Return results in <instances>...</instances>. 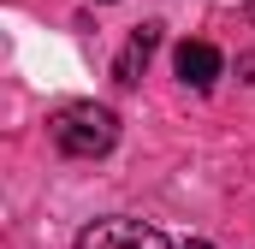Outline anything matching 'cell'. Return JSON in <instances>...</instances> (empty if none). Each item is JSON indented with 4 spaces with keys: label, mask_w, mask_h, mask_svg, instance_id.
<instances>
[{
    "label": "cell",
    "mask_w": 255,
    "mask_h": 249,
    "mask_svg": "<svg viewBox=\"0 0 255 249\" xmlns=\"http://www.w3.org/2000/svg\"><path fill=\"white\" fill-rule=\"evenodd\" d=\"M184 249H214V244H202V238H190V244H184Z\"/></svg>",
    "instance_id": "5"
},
{
    "label": "cell",
    "mask_w": 255,
    "mask_h": 249,
    "mask_svg": "<svg viewBox=\"0 0 255 249\" xmlns=\"http://www.w3.org/2000/svg\"><path fill=\"white\" fill-rule=\"evenodd\" d=\"M77 249H172V244H166V232H154V226H142V220L113 214V220H95V226H83Z\"/></svg>",
    "instance_id": "2"
},
{
    "label": "cell",
    "mask_w": 255,
    "mask_h": 249,
    "mask_svg": "<svg viewBox=\"0 0 255 249\" xmlns=\"http://www.w3.org/2000/svg\"><path fill=\"white\" fill-rule=\"evenodd\" d=\"M48 136H54V148L71 154V160H101L119 142V119L107 107H95V101H71V107H60L48 119Z\"/></svg>",
    "instance_id": "1"
},
{
    "label": "cell",
    "mask_w": 255,
    "mask_h": 249,
    "mask_svg": "<svg viewBox=\"0 0 255 249\" xmlns=\"http://www.w3.org/2000/svg\"><path fill=\"white\" fill-rule=\"evenodd\" d=\"M160 48V24H136L130 30V42H125V54L113 60V77L125 83V89H136L142 83V71H148V54Z\"/></svg>",
    "instance_id": "3"
},
{
    "label": "cell",
    "mask_w": 255,
    "mask_h": 249,
    "mask_svg": "<svg viewBox=\"0 0 255 249\" xmlns=\"http://www.w3.org/2000/svg\"><path fill=\"white\" fill-rule=\"evenodd\" d=\"M172 65H178V77H184L190 89H214V77H220V48H214V42H178Z\"/></svg>",
    "instance_id": "4"
}]
</instances>
